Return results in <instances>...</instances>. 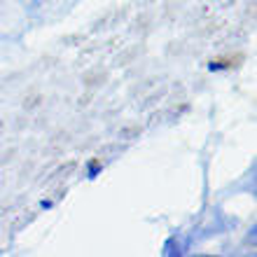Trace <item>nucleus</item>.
<instances>
[{
  "label": "nucleus",
  "mask_w": 257,
  "mask_h": 257,
  "mask_svg": "<svg viewBox=\"0 0 257 257\" xmlns=\"http://www.w3.org/2000/svg\"><path fill=\"white\" fill-rule=\"evenodd\" d=\"M187 250V238L180 236V234H173V236L164 243V255L171 257V255H185Z\"/></svg>",
  "instance_id": "f257e3e1"
},
{
  "label": "nucleus",
  "mask_w": 257,
  "mask_h": 257,
  "mask_svg": "<svg viewBox=\"0 0 257 257\" xmlns=\"http://www.w3.org/2000/svg\"><path fill=\"white\" fill-rule=\"evenodd\" d=\"M98 171H101V166H98L96 162L89 164V178H96V176H98Z\"/></svg>",
  "instance_id": "f03ea898"
}]
</instances>
